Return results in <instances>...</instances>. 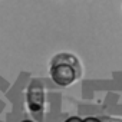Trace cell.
<instances>
[{
    "instance_id": "cell-1",
    "label": "cell",
    "mask_w": 122,
    "mask_h": 122,
    "mask_svg": "<svg viewBox=\"0 0 122 122\" xmlns=\"http://www.w3.org/2000/svg\"><path fill=\"white\" fill-rule=\"evenodd\" d=\"M49 75L57 86H71L79 76L78 57L71 53H57L50 60Z\"/></svg>"
},
{
    "instance_id": "cell-2",
    "label": "cell",
    "mask_w": 122,
    "mask_h": 122,
    "mask_svg": "<svg viewBox=\"0 0 122 122\" xmlns=\"http://www.w3.org/2000/svg\"><path fill=\"white\" fill-rule=\"evenodd\" d=\"M45 99L46 96L43 86L37 82L30 83L26 92V108L29 109V112H32L33 115L40 113L45 108Z\"/></svg>"
},
{
    "instance_id": "cell-3",
    "label": "cell",
    "mask_w": 122,
    "mask_h": 122,
    "mask_svg": "<svg viewBox=\"0 0 122 122\" xmlns=\"http://www.w3.org/2000/svg\"><path fill=\"white\" fill-rule=\"evenodd\" d=\"M65 122H83L81 118H78V116H71V118H68Z\"/></svg>"
},
{
    "instance_id": "cell-4",
    "label": "cell",
    "mask_w": 122,
    "mask_h": 122,
    "mask_svg": "<svg viewBox=\"0 0 122 122\" xmlns=\"http://www.w3.org/2000/svg\"><path fill=\"white\" fill-rule=\"evenodd\" d=\"M83 122H102V121L98 119V118H92V116H91V118H85Z\"/></svg>"
},
{
    "instance_id": "cell-5",
    "label": "cell",
    "mask_w": 122,
    "mask_h": 122,
    "mask_svg": "<svg viewBox=\"0 0 122 122\" xmlns=\"http://www.w3.org/2000/svg\"><path fill=\"white\" fill-rule=\"evenodd\" d=\"M20 122H35V121L33 119H22Z\"/></svg>"
},
{
    "instance_id": "cell-6",
    "label": "cell",
    "mask_w": 122,
    "mask_h": 122,
    "mask_svg": "<svg viewBox=\"0 0 122 122\" xmlns=\"http://www.w3.org/2000/svg\"><path fill=\"white\" fill-rule=\"evenodd\" d=\"M0 2H2V0H0Z\"/></svg>"
}]
</instances>
